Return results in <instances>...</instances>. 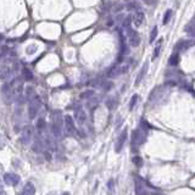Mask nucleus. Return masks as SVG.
<instances>
[{"label":"nucleus","mask_w":195,"mask_h":195,"mask_svg":"<svg viewBox=\"0 0 195 195\" xmlns=\"http://www.w3.org/2000/svg\"><path fill=\"white\" fill-rule=\"evenodd\" d=\"M128 37H129V43L132 46H138L140 44L139 34L136 31H133L132 28H128Z\"/></svg>","instance_id":"0eeeda50"},{"label":"nucleus","mask_w":195,"mask_h":195,"mask_svg":"<svg viewBox=\"0 0 195 195\" xmlns=\"http://www.w3.org/2000/svg\"><path fill=\"white\" fill-rule=\"evenodd\" d=\"M126 139H127V129L125 128V131L120 134V137L117 138V141L115 144V151L116 153H120L122 150V148H123V145L126 143Z\"/></svg>","instance_id":"423d86ee"},{"label":"nucleus","mask_w":195,"mask_h":195,"mask_svg":"<svg viewBox=\"0 0 195 195\" xmlns=\"http://www.w3.org/2000/svg\"><path fill=\"white\" fill-rule=\"evenodd\" d=\"M171 16H172V10H167V11L165 12V16H164V21H162V23H164V25H166V23L169 22Z\"/></svg>","instance_id":"6ab92c4d"},{"label":"nucleus","mask_w":195,"mask_h":195,"mask_svg":"<svg viewBox=\"0 0 195 195\" xmlns=\"http://www.w3.org/2000/svg\"><path fill=\"white\" fill-rule=\"evenodd\" d=\"M51 131L55 137H60L64 132V117L60 111L53 112L51 116Z\"/></svg>","instance_id":"f257e3e1"},{"label":"nucleus","mask_w":195,"mask_h":195,"mask_svg":"<svg viewBox=\"0 0 195 195\" xmlns=\"http://www.w3.org/2000/svg\"><path fill=\"white\" fill-rule=\"evenodd\" d=\"M107 189H109L110 193L113 192V189H115V181H113V179H110V181H109V183H107Z\"/></svg>","instance_id":"4be33fe9"},{"label":"nucleus","mask_w":195,"mask_h":195,"mask_svg":"<svg viewBox=\"0 0 195 195\" xmlns=\"http://www.w3.org/2000/svg\"><path fill=\"white\" fill-rule=\"evenodd\" d=\"M156 36H157V27H154L153 31H151V34H150V43H153L155 40Z\"/></svg>","instance_id":"412c9836"},{"label":"nucleus","mask_w":195,"mask_h":195,"mask_svg":"<svg viewBox=\"0 0 195 195\" xmlns=\"http://www.w3.org/2000/svg\"><path fill=\"white\" fill-rule=\"evenodd\" d=\"M40 109V100L38 99V97H36L34 99L29 100V106H28V115H29V118L33 120L37 113Z\"/></svg>","instance_id":"7ed1b4c3"},{"label":"nucleus","mask_w":195,"mask_h":195,"mask_svg":"<svg viewBox=\"0 0 195 195\" xmlns=\"http://www.w3.org/2000/svg\"><path fill=\"white\" fill-rule=\"evenodd\" d=\"M62 195H71V194H70V193H69V192H66V193H64V194H62Z\"/></svg>","instance_id":"bb28decb"},{"label":"nucleus","mask_w":195,"mask_h":195,"mask_svg":"<svg viewBox=\"0 0 195 195\" xmlns=\"http://www.w3.org/2000/svg\"><path fill=\"white\" fill-rule=\"evenodd\" d=\"M26 97L29 100H32V99H34V98L37 97V93L34 92V89L32 87H27V89H26Z\"/></svg>","instance_id":"2eb2a0df"},{"label":"nucleus","mask_w":195,"mask_h":195,"mask_svg":"<svg viewBox=\"0 0 195 195\" xmlns=\"http://www.w3.org/2000/svg\"><path fill=\"white\" fill-rule=\"evenodd\" d=\"M23 77L26 81H32L33 79V74L28 69H23Z\"/></svg>","instance_id":"a211bd4d"},{"label":"nucleus","mask_w":195,"mask_h":195,"mask_svg":"<svg viewBox=\"0 0 195 195\" xmlns=\"http://www.w3.org/2000/svg\"><path fill=\"white\" fill-rule=\"evenodd\" d=\"M169 64L171 65H177L178 64V55H173L169 60Z\"/></svg>","instance_id":"b1692460"},{"label":"nucleus","mask_w":195,"mask_h":195,"mask_svg":"<svg viewBox=\"0 0 195 195\" xmlns=\"http://www.w3.org/2000/svg\"><path fill=\"white\" fill-rule=\"evenodd\" d=\"M64 132L66 136L72 137L76 133V127H74V121L72 120L71 116H65L64 117Z\"/></svg>","instance_id":"f03ea898"},{"label":"nucleus","mask_w":195,"mask_h":195,"mask_svg":"<svg viewBox=\"0 0 195 195\" xmlns=\"http://www.w3.org/2000/svg\"><path fill=\"white\" fill-rule=\"evenodd\" d=\"M76 120H77V123L78 125H84L85 121H87V115L83 110H77L76 111Z\"/></svg>","instance_id":"9d476101"},{"label":"nucleus","mask_w":195,"mask_h":195,"mask_svg":"<svg viewBox=\"0 0 195 195\" xmlns=\"http://www.w3.org/2000/svg\"><path fill=\"white\" fill-rule=\"evenodd\" d=\"M138 99H139V97H138L137 94H134V95L132 97V99H131V102H129V110H133V109H134V106H136V104H137Z\"/></svg>","instance_id":"f3484780"},{"label":"nucleus","mask_w":195,"mask_h":195,"mask_svg":"<svg viewBox=\"0 0 195 195\" xmlns=\"http://www.w3.org/2000/svg\"><path fill=\"white\" fill-rule=\"evenodd\" d=\"M133 164H134L136 166L140 167V166L143 165V160H141V157H139V156H136V157H133Z\"/></svg>","instance_id":"aec40b11"},{"label":"nucleus","mask_w":195,"mask_h":195,"mask_svg":"<svg viewBox=\"0 0 195 195\" xmlns=\"http://www.w3.org/2000/svg\"><path fill=\"white\" fill-rule=\"evenodd\" d=\"M134 25L137 26V27H139L140 25L143 23V21H144V14L143 12H140V11H138L137 14H136V16H134Z\"/></svg>","instance_id":"ddd939ff"},{"label":"nucleus","mask_w":195,"mask_h":195,"mask_svg":"<svg viewBox=\"0 0 195 195\" xmlns=\"http://www.w3.org/2000/svg\"><path fill=\"white\" fill-rule=\"evenodd\" d=\"M34 194H36V188H34V185H33L32 183H27L18 195H34Z\"/></svg>","instance_id":"1a4fd4ad"},{"label":"nucleus","mask_w":195,"mask_h":195,"mask_svg":"<svg viewBox=\"0 0 195 195\" xmlns=\"http://www.w3.org/2000/svg\"><path fill=\"white\" fill-rule=\"evenodd\" d=\"M45 128H46L45 120H44V118H39V120L37 121V131H38L39 133H42V132H44Z\"/></svg>","instance_id":"4468645a"},{"label":"nucleus","mask_w":195,"mask_h":195,"mask_svg":"<svg viewBox=\"0 0 195 195\" xmlns=\"http://www.w3.org/2000/svg\"><path fill=\"white\" fill-rule=\"evenodd\" d=\"M11 74V70L7 66H0V79H6Z\"/></svg>","instance_id":"f8f14e48"},{"label":"nucleus","mask_w":195,"mask_h":195,"mask_svg":"<svg viewBox=\"0 0 195 195\" xmlns=\"http://www.w3.org/2000/svg\"><path fill=\"white\" fill-rule=\"evenodd\" d=\"M146 71H148V62H145V64H144V66L141 67V70H140L139 74L137 76V79H136V85H139V84H140L141 79L144 78V76H145V73H146Z\"/></svg>","instance_id":"9b49d317"},{"label":"nucleus","mask_w":195,"mask_h":195,"mask_svg":"<svg viewBox=\"0 0 195 195\" xmlns=\"http://www.w3.org/2000/svg\"><path fill=\"white\" fill-rule=\"evenodd\" d=\"M4 182L7 185H17L20 183V176L16 173H5L4 174Z\"/></svg>","instance_id":"39448f33"},{"label":"nucleus","mask_w":195,"mask_h":195,"mask_svg":"<svg viewBox=\"0 0 195 195\" xmlns=\"http://www.w3.org/2000/svg\"><path fill=\"white\" fill-rule=\"evenodd\" d=\"M161 44H162V39H160L159 40V44L156 45V48H155V50H154V54H153V60H155L159 54H160V50H161Z\"/></svg>","instance_id":"dca6fc26"},{"label":"nucleus","mask_w":195,"mask_h":195,"mask_svg":"<svg viewBox=\"0 0 195 195\" xmlns=\"http://www.w3.org/2000/svg\"><path fill=\"white\" fill-rule=\"evenodd\" d=\"M0 195H5V193H0Z\"/></svg>","instance_id":"cd10ccee"},{"label":"nucleus","mask_w":195,"mask_h":195,"mask_svg":"<svg viewBox=\"0 0 195 195\" xmlns=\"http://www.w3.org/2000/svg\"><path fill=\"white\" fill-rule=\"evenodd\" d=\"M93 94H94V92H93V90H88V92H85V93H82V94H81V98H82V99H84V98H85V99H88L89 97H92Z\"/></svg>","instance_id":"5701e85b"},{"label":"nucleus","mask_w":195,"mask_h":195,"mask_svg":"<svg viewBox=\"0 0 195 195\" xmlns=\"http://www.w3.org/2000/svg\"><path fill=\"white\" fill-rule=\"evenodd\" d=\"M143 138H144V136L141 134V132H140L139 129L134 131L133 134H132V146H133V148L139 146L140 144L143 143V140H144Z\"/></svg>","instance_id":"6e6552de"},{"label":"nucleus","mask_w":195,"mask_h":195,"mask_svg":"<svg viewBox=\"0 0 195 195\" xmlns=\"http://www.w3.org/2000/svg\"><path fill=\"white\" fill-rule=\"evenodd\" d=\"M33 134H34V129L32 126H26L22 131V143L23 144H29L33 139Z\"/></svg>","instance_id":"20e7f679"},{"label":"nucleus","mask_w":195,"mask_h":195,"mask_svg":"<svg viewBox=\"0 0 195 195\" xmlns=\"http://www.w3.org/2000/svg\"><path fill=\"white\" fill-rule=\"evenodd\" d=\"M0 193H2V183L0 181Z\"/></svg>","instance_id":"a878e982"},{"label":"nucleus","mask_w":195,"mask_h":195,"mask_svg":"<svg viewBox=\"0 0 195 195\" xmlns=\"http://www.w3.org/2000/svg\"><path fill=\"white\" fill-rule=\"evenodd\" d=\"M46 195H57V193L56 192H50V193H48Z\"/></svg>","instance_id":"393cba45"}]
</instances>
